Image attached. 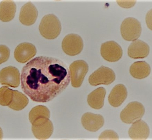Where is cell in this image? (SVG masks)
I'll use <instances>...</instances> for the list:
<instances>
[{"label":"cell","mask_w":152,"mask_h":140,"mask_svg":"<svg viewBox=\"0 0 152 140\" xmlns=\"http://www.w3.org/2000/svg\"><path fill=\"white\" fill-rule=\"evenodd\" d=\"M71 80L69 69L60 59L37 57L23 67L21 88L33 101L46 103L66 89Z\"/></svg>","instance_id":"6da1fadb"},{"label":"cell","mask_w":152,"mask_h":140,"mask_svg":"<svg viewBox=\"0 0 152 140\" xmlns=\"http://www.w3.org/2000/svg\"><path fill=\"white\" fill-rule=\"evenodd\" d=\"M62 29L60 20L53 14L45 15L39 26L41 34L45 38L52 40L60 35Z\"/></svg>","instance_id":"7a4b0ae2"},{"label":"cell","mask_w":152,"mask_h":140,"mask_svg":"<svg viewBox=\"0 0 152 140\" xmlns=\"http://www.w3.org/2000/svg\"><path fill=\"white\" fill-rule=\"evenodd\" d=\"M122 36L125 40L134 41L137 40L141 35V23L137 19L132 17L124 20L121 26Z\"/></svg>","instance_id":"3957f363"},{"label":"cell","mask_w":152,"mask_h":140,"mask_svg":"<svg viewBox=\"0 0 152 140\" xmlns=\"http://www.w3.org/2000/svg\"><path fill=\"white\" fill-rule=\"evenodd\" d=\"M145 112V108L142 104L138 102H132L122 110L120 117L124 123L131 124L137 120L141 119Z\"/></svg>","instance_id":"277c9868"},{"label":"cell","mask_w":152,"mask_h":140,"mask_svg":"<svg viewBox=\"0 0 152 140\" xmlns=\"http://www.w3.org/2000/svg\"><path fill=\"white\" fill-rule=\"evenodd\" d=\"M115 79V75L114 71L108 67L102 66L90 75L88 82L92 86L101 84L108 85Z\"/></svg>","instance_id":"5b68a950"},{"label":"cell","mask_w":152,"mask_h":140,"mask_svg":"<svg viewBox=\"0 0 152 140\" xmlns=\"http://www.w3.org/2000/svg\"><path fill=\"white\" fill-rule=\"evenodd\" d=\"M69 70L72 86L80 87L88 72V64L83 60H76L70 65Z\"/></svg>","instance_id":"8992f818"},{"label":"cell","mask_w":152,"mask_h":140,"mask_svg":"<svg viewBox=\"0 0 152 140\" xmlns=\"http://www.w3.org/2000/svg\"><path fill=\"white\" fill-rule=\"evenodd\" d=\"M62 48L66 54L75 56L82 52L84 43L81 37L76 34H70L66 35L62 41Z\"/></svg>","instance_id":"52a82bcc"},{"label":"cell","mask_w":152,"mask_h":140,"mask_svg":"<svg viewBox=\"0 0 152 140\" xmlns=\"http://www.w3.org/2000/svg\"><path fill=\"white\" fill-rule=\"evenodd\" d=\"M100 53L104 60L110 62H115L122 58L123 50L121 47L115 41H109L102 44Z\"/></svg>","instance_id":"ba28073f"},{"label":"cell","mask_w":152,"mask_h":140,"mask_svg":"<svg viewBox=\"0 0 152 140\" xmlns=\"http://www.w3.org/2000/svg\"><path fill=\"white\" fill-rule=\"evenodd\" d=\"M20 73L18 69L10 66L0 71V84L11 86L18 87L20 83Z\"/></svg>","instance_id":"9c48e42d"},{"label":"cell","mask_w":152,"mask_h":140,"mask_svg":"<svg viewBox=\"0 0 152 140\" xmlns=\"http://www.w3.org/2000/svg\"><path fill=\"white\" fill-rule=\"evenodd\" d=\"M33 133L35 137L39 139H47L53 134L54 127L49 119L39 120L32 124Z\"/></svg>","instance_id":"30bf717a"},{"label":"cell","mask_w":152,"mask_h":140,"mask_svg":"<svg viewBox=\"0 0 152 140\" xmlns=\"http://www.w3.org/2000/svg\"><path fill=\"white\" fill-rule=\"evenodd\" d=\"M37 52L36 47L33 44L30 43H22L15 49V58L17 62L25 63L33 58Z\"/></svg>","instance_id":"8fae6325"},{"label":"cell","mask_w":152,"mask_h":140,"mask_svg":"<svg viewBox=\"0 0 152 140\" xmlns=\"http://www.w3.org/2000/svg\"><path fill=\"white\" fill-rule=\"evenodd\" d=\"M81 122L85 129L88 131L96 132L104 125V118L102 115L87 112L83 115Z\"/></svg>","instance_id":"7c38bea8"},{"label":"cell","mask_w":152,"mask_h":140,"mask_svg":"<svg viewBox=\"0 0 152 140\" xmlns=\"http://www.w3.org/2000/svg\"><path fill=\"white\" fill-rule=\"evenodd\" d=\"M131 139L134 140H145L150 135L149 126L141 119L134 122L128 131Z\"/></svg>","instance_id":"4fadbf2b"},{"label":"cell","mask_w":152,"mask_h":140,"mask_svg":"<svg viewBox=\"0 0 152 140\" xmlns=\"http://www.w3.org/2000/svg\"><path fill=\"white\" fill-rule=\"evenodd\" d=\"M37 16L38 11L36 7L31 2L29 1L22 7L19 19L23 24L30 26L35 22Z\"/></svg>","instance_id":"5bb4252c"},{"label":"cell","mask_w":152,"mask_h":140,"mask_svg":"<svg viewBox=\"0 0 152 140\" xmlns=\"http://www.w3.org/2000/svg\"><path fill=\"white\" fill-rule=\"evenodd\" d=\"M150 47L148 45L141 40L134 41L128 48V54L134 59H143L149 55Z\"/></svg>","instance_id":"9a60e30c"},{"label":"cell","mask_w":152,"mask_h":140,"mask_svg":"<svg viewBox=\"0 0 152 140\" xmlns=\"http://www.w3.org/2000/svg\"><path fill=\"white\" fill-rule=\"evenodd\" d=\"M127 95V88L124 85H116L113 89L108 96V102L113 107H119L126 100Z\"/></svg>","instance_id":"2e32d148"},{"label":"cell","mask_w":152,"mask_h":140,"mask_svg":"<svg viewBox=\"0 0 152 140\" xmlns=\"http://www.w3.org/2000/svg\"><path fill=\"white\" fill-rule=\"evenodd\" d=\"M17 7L15 2L10 0H5L0 3V20L8 22L15 17Z\"/></svg>","instance_id":"e0dca14e"},{"label":"cell","mask_w":152,"mask_h":140,"mask_svg":"<svg viewBox=\"0 0 152 140\" xmlns=\"http://www.w3.org/2000/svg\"><path fill=\"white\" fill-rule=\"evenodd\" d=\"M129 72L134 78L142 79L149 75L151 72V68L149 65L145 61H138L131 65Z\"/></svg>","instance_id":"ac0fdd59"},{"label":"cell","mask_w":152,"mask_h":140,"mask_svg":"<svg viewBox=\"0 0 152 140\" xmlns=\"http://www.w3.org/2000/svg\"><path fill=\"white\" fill-rule=\"evenodd\" d=\"M106 91L103 87L98 88L94 90L88 97L89 106L93 109L99 110L103 107Z\"/></svg>","instance_id":"d6986e66"},{"label":"cell","mask_w":152,"mask_h":140,"mask_svg":"<svg viewBox=\"0 0 152 140\" xmlns=\"http://www.w3.org/2000/svg\"><path fill=\"white\" fill-rule=\"evenodd\" d=\"M13 99L11 102V105L9 106L13 110H22L28 103V99L27 97L18 91H13Z\"/></svg>","instance_id":"ffe728a7"},{"label":"cell","mask_w":152,"mask_h":140,"mask_svg":"<svg viewBox=\"0 0 152 140\" xmlns=\"http://www.w3.org/2000/svg\"><path fill=\"white\" fill-rule=\"evenodd\" d=\"M50 113L48 108L43 106H35L29 114V119L31 123L37 120L50 117Z\"/></svg>","instance_id":"44dd1931"},{"label":"cell","mask_w":152,"mask_h":140,"mask_svg":"<svg viewBox=\"0 0 152 140\" xmlns=\"http://www.w3.org/2000/svg\"><path fill=\"white\" fill-rule=\"evenodd\" d=\"M99 140H119V137L117 133L112 130H107L101 134Z\"/></svg>","instance_id":"7402d4cb"},{"label":"cell","mask_w":152,"mask_h":140,"mask_svg":"<svg viewBox=\"0 0 152 140\" xmlns=\"http://www.w3.org/2000/svg\"><path fill=\"white\" fill-rule=\"evenodd\" d=\"M10 54L9 48L5 45H0V65L8 60Z\"/></svg>","instance_id":"603a6c76"},{"label":"cell","mask_w":152,"mask_h":140,"mask_svg":"<svg viewBox=\"0 0 152 140\" xmlns=\"http://www.w3.org/2000/svg\"><path fill=\"white\" fill-rule=\"evenodd\" d=\"M116 1L120 6L124 8H130L133 7L135 4L136 1Z\"/></svg>","instance_id":"cb8c5ba5"}]
</instances>
